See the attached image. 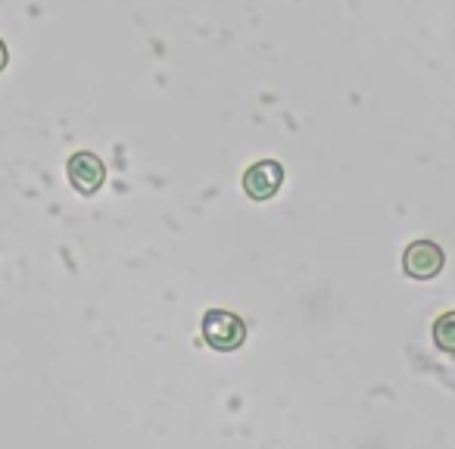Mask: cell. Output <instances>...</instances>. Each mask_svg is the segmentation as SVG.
I'll return each instance as SVG.
<instances>
[{
  "label": "cell",
  "instance_id": "1",
  "mask_svg": "<svg viewBox=\"0 0 455 449\" xmlns=\"http://www.w3.org/2000/svg\"><path fill=\"white\" fill-rule=\"evenodd\" d=\"M203 337H206L209 347L219 349V353H231V349H237L243 343L247 328H243V322L235 316V312L212 309V312H206V318H203Z\"/></svg>",
  "mask_w": 455,
  "mask_h": 449
},
{
  "label": "cell",
  "instance_id": "2",
  "mask_svg": "<svg viewBox=\"0 0 455 449\" xmlns=\"http://www.w3.org/2000/svg\"><path fill=\"white\" fill-rule=\"evenodd\" d=\"M281 184H284V169L275 159L250 165L247 175H243V190H247L250 200H272L281 190Z\"/></svg>",
  "mask_w": 455,
  "mask_h": 449
},
{
  "label": "cell",
  "instance_id": "3",
  "mask_svg": "<svg viewBox=\"0 0 455 449\" xmlns=\"http://www.w3.org/2000/svg\"><path fill=\"white\" fill-rule=\"evenodd\" d=\"M403 269H405V275H411V278H418V281L434 278L443 269V250L430 241L409 244V250H405V256H403Z\"/></svg>",
  "mask_w": 455,
  "mask_h": 449
},
{
  "label": "cell",
  "instance_id": "4",
  "mask_svg": "<svg viewBox=\"0 0 455 449\" xmlns=\"http://www.w3.org/2000/svg\"><path fill=\"white\" fill-rule=\"evenodd\" d=\"M66 172H69V184L84 196L97 194L103 178H107V169H103V163L94 153H76V156L69 159V165H66Z\"/></svg>",
  "mask_w": 455,
  "mask_h": 449
},
{
  "label": "cell",
  "instance_id": "5",
  "mask_svg": "<svg viewBox=\"0 0 455 449\" xmlns=\"http://www.w3.org/2000/svg\"><path fill=\"white\" fill-rule=\"evenodd\" d=\"M434 343L443 353H455V312H443L434 322Z\"/></svg>",
  "mask_w": 455,
  "mask_h": 449
},
{
  "label": "cell",
  "instance_id": "6",
  "mask_svg": "<svg viewBox=\"0 0 455 449\" xmlns=\"http://www.w3.org/2000/svg\"><path fill=\"white\" fill-rule=\"evenodd\" d=\"M7 69V44H4V41H0V72Z\"/></svg>",
  "mask_w": 455,
  "mask_h": 449
}]
</instances>
